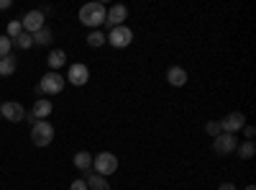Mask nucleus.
I'll use <instances>...</instances> for the list:
<instances>
[{
    "label": "nucleus",
    "instance_id": "nucleus-1",
    "mask_svg": "<svg viewBox=\"0 0 256 190\" xmlns=\"http://www.w3.org/2000/svg\"><path fill=\"white\" fill-rule=\"evenodd\" d=\"M105 13H108V8H105L102 3H84L80 8V21H82V26L98 31L105 24Z\"/></svg>",
    "mask_w": 256,
    "mask_h": 190
},
{
    "label": "nucleus",
    "instance_id": "nucleus-2",
    "mask_svg": "<svg viewBox=\"0 0 256 190\" xmlns=\"http://www.w3.org/2000/svg\"><path fill=\"white\" fill-rule=\"evenodd\" d=\"M64 85H67V80H64L59 72H46L44 77H41V82L36 85V93L38 95H59L64 90Z\"/></svg>",
    "mask_w": 256,
    "mask_h": 190
},
{
    "label": "nucleus",
    "instance_id": "nucleus-3",
    "mask_svg": "<svg viewBox=\"0 0 256 190\" xmlns=\"http://www.w3.org/2000/svg\"><path fill=\"white\" fill-rule=\"evenodd\" d=\"M92 167H95V175L100 177H108L113 172H118V157L113 152H100L98 157H92Z\"/></svg>",
    "mask_w": 256,
    "mask_h": 190
},
{
    "label": "nucleus",
    "instance_id": "nucleus-4",
    "mask_svg": "<svg viewBox=\"0 0 256 190\" xmlns=\"http://www.w3.org/2000/svg\"><path fill=\"white\" fill-rule=\"evenodd\" d=\"M31 141L36 146H49L54 141V126L49 121H36L31 126Z\"/></svg>",
    "mask_w": 256,
    "mask_h": 190
},
{
    "label": "nucleus",
    "instance_id": "nucleus-5",
    "mask_svg": "<svg viewBox=\"0 0 256 190\" xmlns=\"http://www.w3.org/2000/svg\"><path fill=\"white\" fill-rule=\"evenodd\" d=\"M131 41H134V31L128 29V26L110 29V34L105 36V44H110V47H116V49H126Z\"/></svg>",
    "mask_w": 256,
    "mask_h": 190
},
{
    "label": "nucleus",
    "instance_id": "nucleus-6",
    "mask_svg": "<svg viewBox=\"0 0 256 190\" xmlns=\"http://www.w3.org/2000/svg\"><path fill=\"white\" fill-rule=\"evenodd\" d=\"M236 146H238L236 134H226V131H220L216 139H212V152L220 154V157H226V154H230V152H236Z\"/></svg>",
    "mask_w": 256,
    "mask_h": 190
},
{
    "label": "nucleus",
    "instance_id": "nucleus-7",
    "mask_svg": "<svg viewBox=\"0 0 256 190\" xmlns=\"http://www.w3.org/2000/svg\"><path fill=\"white\" fill-rule=\"evenodd\" d=\"M64 80H67L70 85H74V88L88 85V80H90V70H88V65H82V62H77V65H70L67 77H64Z\"/></svg>",
    "mask_w": 256,
    "mask_h": 190
},
{
    "label": "nucleus",
    "instance_id": "nucleus-8",
    "mask_svg": "<svg viewBox=\"0 0 256 190\" xmlns=\"http://www.w3.org/2000/svg\"><path fill=\"white\" fill-rule=\"evenodd\" d=\"M0 116H3L6 121H10V123H18V121L26 118V111L18 100H6V103H0Z\"/></svg>",
    "mask_w": 256,
    "mask_h": 190
},
{
    "label": "nucleus",
    "instance_id": "nucleus-9",
    "mask_svg": "<svg viewBox=\"0 0 256 190\" xmlns=\"http://www.w3.org/2000/svg\"><path fill=\"white\" fill-rule=\"evenodd\" d=\"M44 21H46V16L41 13V11H28L24 18H20V26H24V31L26 34H36L38 29H44Z\"/></svg>",
    "mask_w": 256,
    "mask_h": 190
},
{
    "label": "nucleus",
    "instance_id": "nucleus-10",
    "mask_svg": "<svg viewBox=\"0 0 256 190\" xmlns=\"http://www.w3.org/2000/svg\"><path fill=\"white\" fill-rule=\"evenodd\" d=\"M244 126H246V116H244L241 111H233V113H228V116L220 121V129H223L226 134H238Z\"/></svg>",
    "mask_w": 256,
    "mask_h": 190
},
{
    "label": "nucleus",
    "instance_id": "nucleus-11",
    "mask_svg": "<svg viewBox=\"0 0 256 190\" xmlns=\"http://www.w3.org/2000/svg\"><path fill=\"white\" fill-rule=\"evenodd\" d=\"M126 18H128V8L120 6V3H116V6L108 8V13H105V24H108L110 29H118V26H123Z\"/></svg>",
    "mask_w": 256,
    "mask_h": 190
},
{
    "label": "nucleus",
    "instance_id": "nucleus-12",
    "mask_svg": "<svg viewBox=\"0 0 256 190\" xmlns=\"http://www.w3.org/2000/svg\"><path fill=\"white\" fill-rule=\"evenodd\" d=\"M52 111H54L52 100H46V98H38V100L34 103V111H31V116H34L36 121H46V118L52 116Z\"/></svg>",
    "mask_w": 256,
    "mask_h": 190
},
{
    "label": "nucleus",
    "instance_id": "nucleus-13",
    "mask_svg": "<svg viewBox=\"0 0 256 190\" xmlns=\"http://www.w3.org/2000/svg\"><path fill=\"white\" fill-rule=\"evenodd\" d=\"M82 180L88 182V190H110L108 177H100V175H95L92 170H84V177H82Z\"/></svg>",
    "mask_w": 256,
    "mask_h": 190
},
{
    "label": "nucleus",
    "instance_id": "nucleus-14",
    "mask_svg": "<svg viewBox=\"0 0 256 190\" xmlns=\"http://www.w3.org/2000/svg\"><path fill=\"white\" fill-rule=\"evenodd\" d=\"M166 82L172 88H184L187 85V72L182 67H169L166 70Z\"/></svg>",
    "mask_w": 256,
    "mask_h": 190
},
{
    "label": "nucleus",
    "instance_id": "nucleus-15",
    "mask_svg": "<svg viewBox=\"0 0 256 190\" xmlns=\"http://www.w3.org/2000/svg\"><path fill=\"white\" fill-rule=\"evenodd\" d=\"M46 65H49V72H56L59 67L67 65V52H64V49H52V52H49V59H46Z\"/></svg>",
    "mask_w": 256,
    "mask_h": 190
},
{
    "label": "nucleus",
    "instance_id": "nucleus-16",
    "mask_svg": "<svg viewBox=\"0 0 256 190\" xmlns=\"http://www.w3.org/2000/svg\"><path fill=\"white\" fill-rule=\"evenodd\" d=\"M52 39H54V31H52L49 26H44V29H38V31L34 34V44H36V47H49Z\"/></svg>",
    "mask_w": 256,
    "mask_h": 190
},
{
    "label": "nucleus",
    "instance_id": "nucleus-17",
    "mask_svg": "<svg viewBox=\"0 0 256 190\" xmlns=\"http://www.w3.org/2000/svg\"><path fill=\"white\" fill-rule=\"evenodd\" d=\"M72 164L77 167L80 172L90 170V167H92V154H90V152H77V154H74V159H72Z\"/></svg>",
    "mask_w": 256,
    "mask_h": 190
},
{
    "label": "nucleus",
    "instance_id": "nucleus-18",
    "mask_svg": "<svg viewBox=\"0 0 256 190\" xmlns=\"http://www.w3.org/2000/svg\"><path fill=\"white\" fill-rule=\"evenodd\" d=\"M16 67H18V62H16V57H0V77H8V75H13L16 72Z\"/></svg>",
    "mask_w": 256,
    "mask_h": 190
},
{
    "label": "nucleus",
    "instance_id": "nucleus-19",
    "mask_svg": "<svg viewBox=\"0 0 256 190\" xmlns=\"http://www.w3.org/2000/svg\"><path fill=\"white\" fill-rule=\"evenodd\" d=\"M236 152H238L241 159H251V157L256 154V144H254V141H244V144L236 146Z\"/></svg>",
    "mask_w": 256,
    "mask_h": 190
},
{
    "label": "nucleus",
    "instance_id": "nucleus-20",
    "mask_svg": "<svg viewBox=\"0 0 256 190\" xmlns=\"http://www.w3.org/2000/svg\"><path fill=\"white\" fill-rule=\"evenodd\" d=\"M13 44H16L18 49H24V52H26V49H31V47H34V36L24 31V34H20V36H18V39L13 41Z\"/></svg>",
    "mask_w": 256,
    "mask_h": 190
},
{
    "label": "nucleus",
    "instance_id": "nucleus-21",
    "mask_svg": "<svg viewBox=\"0 0 256 190\" xmlns=\"http://www.w3.org/2000/svg\"><path fill=\"white\" fill-rule=\"evenodd\" d=\"M20 34H24V26H20V21H10V24H8V34H6V36H8L10 41H16Z\"/></svg>",
    "mask_w": 256,
    "mask_h": 190
},
{
    "label": "nucleus",
    "instance_id": "nucleus-22",
    "mask_svg": "<svg viewBox=\"0 0 256 190\" xmlns=\"http://www.w3.org/2000/svg\"><path fill=\"white\" fill-rule=\"evenodd\" d=\"M88 44H90V47H102V44H105V34H102L100 29H98V31H90Z\"/></svg>",
    "mask_w": 256,
    "mask_h": 190
},
{
    "label": "nucleus",
    "instance_id": "nucleus-23",
    "mask_svg": "<svg viewBox=\"0 0 256 190\" xmlns=\"http://www.w3.org/2000/svg\"><path fill=\"white\" fill-rule=\"evenodd\" d=\"M220 131H223V129H220V121H208V123H205V134H208V136L216 139Z\"/></svg>",
    "mask_w": 256,
    "mask_h": 190
},
{
    "label": "nucleus",
    "instance_id": "nucleus-24",
    "mask_svg": "<svg viewBox=\"0 0 256 190\" xmlns=\"http://www.w3.org/2000/svg\"><path fill=\"white\" fill-rule=\"evenodd\" d=\"M10 49H13V41L8 36H0V57H8Z\"/></svg>",
    "mask_w": 256,
    "mask_h": 190
},
{
    "label": "nucleus",
    "instance_id": "nucleus-25",
    "mask_svg": "<svg viewBox=\"0 0 256 190\" xmlns=\"http://www.w3.org/2000/svg\"><path fill=\"white\" fill-rule=\"evenodd\" d=\"M70 190H88V182H84L82 177H77V180H72V185H70Z\"/></svg>",
    "mask_w": 256,
    "mask_h": 190
},
{
    "label": "nucleus",
    "instance_id": "nucleus-26",
    "mask_svg": "<svg viewBox=\"0 0 256 190\" xmlns=\"http://www.w3.org/2000/svg\"><path fill=\"white\" fill-rule=\"evenodd\" d=\"M244 134H246V141H254V134H256V129H254V126H244Z\"/></svg>",
    "mask_w": 256,
    "mask_h": 190
},
{
    "label": "nucleus",
    "instance_id": "nucleus-27",
    "mask_svg": "<svg viewBox=\"0 0 256 190\" xmlns=\"http://www.w3.org/2000/svg\"><path fill=\"white\" fill-rule=\"evenodd\" d=\"M218 190H238V187L233 185V182H220V185H218Z\"/></svg>",
    "mask_w": 256,
    "mask_h": 190
},
{
    "label": "nucleus",
    "instance_id": "nucleus-28",
    "mask_svg": "<svg viewBox=\"0 0 256 190\" xmlns=\"http://www.w3.org/2000/svg\"><path fill=\"white\" fill-rule=\"evenodd\" d=\"M13 6V0H0V11H8Z\"/></svg>",
    "mask_w": 256,
    "mask_h": 190
},
{
    "label": "nucleus",
    "instance_id": "nucleus-29",
    "mask_svg": "<svg viewBox=\"0 0 256 190\" xmlns=\"http://www.w3.org/2000/svg\"><path fill=\"white\" fill-rule=\"evenodd\" d=\"M244 190H256V187H254V185H246V187H244Z\"/></svg>",
    "mask_w": 256,
    "mask_h": 190
}]
</instances>
